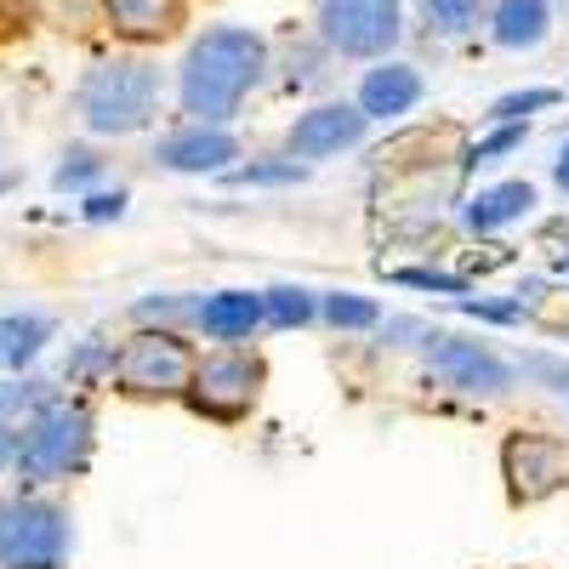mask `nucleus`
Listing matches in <instances>:
<instances>
[{
  "instance_id": "nucleus-1",
  "label": "nucleus",
  "mask_w": 569,
  "mask_h": 569,
  "mask_svg": "<svg viewBox=\"0 0 569 569\" xmlns=\"http://www.w3.org/2000/svg\"><path fill=\"white\" fill-rule=\"evenodd\" d=\"M262 69H268V40L257 29H240V23H217L182 52L177 103H182L188 120L222 126V120L240 114V103L257 91Z\"/></svg>"
},
{
  "instance_id": "nucleus-2",
  "label": "nucleus",
  "mask_w": 569,
  "mask_h": 569,
  "mask_svg": "<svg viewBox=\"0 0 569 569\" xmlns=\"http://www.w3.org/2000/svg\"><path fill=\"white\" fill-rule=\"evenodd\" d=\"M74 103H80L86 131L131 137L160 114V69L149 58H109L98 69H86Z\"/></svg>"
},
{
  "instance_id": "nucleus-3",
  "label": "nucleus",
  "mask_w": 569,
  "mask_h": 569,
  "mask_svg": "<svg viewBox=\"0 0 569 569\" xmlns=\"http://www.w3.org/2000/svg\"><path fill=\"white\" fill-rule=\"evenodd\" d=\"M91 461V410L69 399H46L23 427H18V450L12 467L23 485H63Z\"/></svg>"
},
{
  "instance_id": "nucleus-4",
  "label": "nucleus",
  "mask_w": 569,
  "mask_h": 569,
  "mask_svg": "<svg viewBox=\"0 0 569 569\" xmlns=\"http://www.w3.org/2000/svg\"><path fill=\"white\" fill-rule=\"evenodd\" d=\"M74 525L58 501L18 496L0 507V569H63Z\"/></svg>"
},
{
  "instance_id": "nucleus-5",
  "label": "nucleus",
  "mask_w": 569,
  "mask_h": 569,
  "mask_svg": "<svg viewBox=\"0 0 569 569\" xmlns=\"http://www.w3.org/2000/svg\"><path fill=\"white\" fill-rule=\"evenodd\" d=\"M313 29L337 58H388L405 34L399 0H313Z\"/></svg>"
},
{
  "instance_id": "nucleus-6",
  "label": "nucleus",
  "mask_w": 569,
  "mask_h": 569,
  "mask_svg": "<svg viewBox=\"0 0 569 569\" xmlns=\"http://www.w3.org/2000/svg\"><path fill=\"white\" fill-rule=\"evenodd\" d=\"M114 382L137 399H177L188 393V376H194V353L177 330H142L114 353Z\"/></svg>"
},
{
  "instance_id": "nucleus-7",
  "label": "nucleus",
  "mask_w": 569,
  "mask_h": 569,
  "mask_svg": "<svg viewBox=\"0 0 569 569\" xmlns=\"http://www.w3.org/2000/svg\"><path fill=\"white\" fill-rule=\"evenodd\" d=\"M262 393V359L251 353H211V359H194V376H188V399H194L206 416L217 421H233L246 416Z\"/></svg>"
},
{
  "instance_id": "nucleus-8",
  "label": "nucleus",
  "mask_w": 569,
  "mask_h": 569,
  "mask_svg": "<svg viewBox=\"0 0 569 569\" xmlns=\"http://www.w3.org/2000/svg\"><path fill=\"white\" fill-rule=\"evenodd\" d=\"M501 472H507L512 501L530 507V501H547L569 485V450L558 439H541V433H518L501 450Z\"/></svg>"
},
{
  "instance_id": "nucleus-9",
  "label": "nucleus",
  "mask_w": 569,
  "mask_h": 569,
  "mask_svg": "<svg viewBox=\"0 0 569 569\" xmlns=\"http://www.w3.org/2000/svg\"><path fill=\"white\" fill-rule=\"evenodd\" d=\"M365 114H359V103H319V109H308V114H297V126H291V154L297 160H330V154H342V149H359L365 142Z\"/></svg>"
},
{
  "instance_id": "nucleus-10",
  "label": "nucleus",
  "mask_w": 569,
  "mask_h": 569,
  "mask_svg": "<svg viewBox=\"0 0 569 569\" xmlns=\"http://www.w3.org/2000/svg\"><path fill=\"white\" fill-rule=\"evenodd\" d=\"M427 353H433V370L445 376L450 388H461V393H507L512 388V370L490 348H479V342L427 337Z\"/></svg>"
},
{
  "instance_id": "nucleus-11",
  "label": "nucleus",
  "mask_w": 569,
  "mask_h": 569,
  "mask_svg": "<svg viewBox=\"0 0 569 569\" xmlns=\"http://www.w3.org/2000/svg\"><path fill=\"white\" fill-rule=\"evenodd\" d=\"M166 171H182V177H217L228 171V160H240V142H233L222 126H182L160 142V154H154Z\"/></svg>"
},
{
  "instance_id": "nucleus-12",
  "label": "nucleus",
  "mask_w": 569,
  "mask_h": 569,
  "mask_svg": "<svg viewBox=\"0 0 569 569\" xmlns=\"http://www.w3.org/2000/svg\"><path fill=\"white\" fill-rule=\"evenodd\" d=\"M359 114L365 120H399L421 103V74L410 63H393V58H376V69L359 80Z\"/></svg>"
},
{
  "instance_id": "nucleus-13",
  "label": "nucleus",
  "mask_w": 569,
  "mask_h": 569,
  "mask_svg": "<svg viewBox=\"0 0 569 569\" xmlns=\"http://www.w3.org/2000/svg\"><path fill=\"white\" fill-rule=\"evenodd\" d=\"M103 18L120 40L131 46H154L171 40L182 23V0H103Z\"/></svg>"
},
{
  "instance_id": "nucleus-14",
  "label": "nucleus",
  "mask_w": 569,
  "mask_h": 569,
  "mask_svg": "<svg viewBox=\"0 0 569 569\" xmlns=\"http://www.w3.org/2000/svg\"><path fill=\"white\" fill-rule=\"evenodd\" d=\"M194 325L211 342H246L262 325V291H217L194 308Z\"/></svg>"
},
{
  "instance_id": "nucleus-15",
  "label": "nucleus",
  "mask_w": 569,
  "mask_h": 569,
  "mask_svg": "<svg viewBox=\"0 0 569 569\" xmlns=\"http://www.w3.org/2000/svg\"><path fill=\"white\" fill-rule=\"evenodd\" d=\"M552 34V7L547 0H496L490 12V40L501 52H536Z\"/></svg>"
},
{
  "instance_id": "nucleus-16",
  "label": "nucleus",
  "mask_w": 569,
  "mask_h": 569,
  "mask_svg": "<svg viewBox=\"0 0 569 569\" xmlns=\"http://www.w3.org/2000/svg\"><path fill=\"white\" fill-rule=\"evenodd\" d=\"M530 211H536V188L530 182H496V188H485V194L467 206V228L472 233H501L512 222H525Z\"/></svg>"
},
{
  "instance_id": "nucleus-17",
  "label": "nucleus",
  "mask_w": 569,
  "mask_h": 569,
  "mask_svg": "<svg viewBox=\"0 0 569 569\" xmlns=\"http://www.w3.org/2000/svg\"><path fill=\"white\" fill-rule=\"evenodd\" d=\"M52 319H46V313H7V319H0V365H7V370H23L46 342H52Z\"/></svg>"
},
{
  "instance_id": "nucleus-18",
  "label": "nucleus",
  "mask_w": 569,
  "mask_h": 569,
  "mask_svg": "<svg viewBox=\"0 0 569 569\" xmlns=\"http://www.w3.org/2000/svg\"><path fill=\"white\" fill-rule=\"evenodd\" d=\"M416 12L427 23V34L439 40H467L485 18V0H416Z\"/></svg>"
},
{
  "instance_id": "nucleus-19",
  "label": "nucleus",
  "mask_w": 569,
  "mask_h": 569,
  "mask_svg": "<svg viewBox=\"0 0 569 569\" xmlns=\"http://www.w3.org/2000/svg\"><path fill=\"white\" fill-rule=\"evenodd\" d=\"M319 313V297L308 291V284H273V291H262V319L291 330V325H308Z\"/></svg>"
},
{
  "instance_id": "nucleus-20",
  "label": "nucleus",
  "mask_w": 569,
  "mask_h": 569,
  "mask_svg": "<svg viewBox=\"0 0 569 569\" xmlns=\"http://www.w3.org/2000/svg\"><path fill=\"white\" fill-rule=\"evenodd\" d=\"M222 177L233 188H279V182H302L308 166H297V160H251V166H228Z\"/></svg>"
},
{
  "instance_id": "nucleus-21",
  "label": "nucleus",
  "mask_w": 569,
  "mask_h": 569,
  "mask_svg": "<svg viewBox=\"0 0 569 569\" xmlns=\"http://www.w3.org/2000/svg\"><path fill=\"white\" fill-rule=\"evenodd\" d=\"M319 313L337 325V330H370V325H382V308H376L370 297H353V291L319 297Z\"/></svg>"
},
{
  "instance_id": "nucleus-22",
  "label": "nucleus",
  "mask_w": 569,
  "mask_h": 569,
  "mask_svg": "<svg viewBox=\"0 0 569 569\" xmlns=\"http://www.w3.org/2000/svg\"><path fill=\"white\" fill-rule=\"evenodd\" d=\"M98 177H103V160L98 154H91V149H69L63 166L52 171V188H58V194H80V188H91Z\"/></svg>"
},
{
  "instance_id": "nucleus-23",
  "label": "nucleus",
  "mask_w": 569,
  "mask_h": 569,
  "mask_svg": "<svg viewBox=\"0 0 569 569\" xmlns=\"http://www.w3.org/2000/svg\"><path fill=\"white\" fill-rule=\"evenodd\" d=\"M525 137H530L525 120H496V131H490L467 160H472V166H490V160H501V154H512V149H525Z\"/></svg>"
},
{
  "instance_id": "nucleus-24",
  "label": "nucleus",
  "mask_w": 569,
  "mask_h": 569,
  "mask_svg": "<svg viewBox=\"0 0 569 569\" xmlns=\"http://www.w3.org/2000/svg\"><path fill=\"white\" fill-rule=\"evenodd\" d=\"M558 103V91L552 86H530V91H507V98L490 103V120H525L536 109H552Z\"/></svg>"
},
{
  "instance_id": "nucleus-25",
  "label": "nucleus",
  "mask_w": 569,
  "mask_h": 569,
  "mask_svg": "<svg viewBox=\"0 0 569 569\" xmlns=\"http://www.w3.org/2000/svg\"><path fill=\"white\" fill-rule=\"evenodd\" d=\"M46 405V382H7V388H0V421H7V416H34Z\"/></svg>"
},
{
  "instance_id": "nucleus-26",
  "label": "nucleus",
  "mask_w": 569,
  "mask_h": 569,
  "mask_svg": "<svg viewBox=\"0 0 569 569\" xmlns=\"http://www.w3.org/2000/svg\"><path fill=\"white\" fill-rule=\"evenodd\" d=\"M393 279L410 284V291H445V297H461V291H467L456 273H439V268H399Z\"/></svg>"
},
{
  "instance_id": "nucleus-27",
  "label": "nucleus",
  "mask_w": 569,
  "mask_h": 569,
  "mask_svg": "<svg viewBox=\"0 0 569 569\" xmlns=\"http://www.w3.org/2000/svg\"><path fill=\"white\" fill-rule=\"evenodd\" d=\"M86 217H91V222L126 217V188H114V194H91V200H86Z\"/></svg>"
},
{
  "instance_id": "nucleus-28",
  "label": "nucleus",
  "mask_w": 569,
  "mask_h": 569,
  "mask_svg": "<svg viewBox=\"0 0 569 569\" xmlns=\"http://www.w3.org/2000/svg\"><path fill=\"white\" fill-rule=\"evenodd\" d=\"M12 450H18V433H12V427H7V421H0V472H7V467H12Z\"/></svg>"
},
{
  "instance_id": "nucleus-29",
  "label": "nucleus",
  "mask_w": 569,
  "mask_h": 569,
  "mask_svg": "<svg viewBox=\"0 0 569 569\" xmlns=\"http://www.w3.org/2000/svg\"><path fill=\"white\" fill-rule=\"evenodd\" d=\"M552 182L563 188V194H569V142H563V149H558V166H552Z\"/></svg>"
}]
</instances>
